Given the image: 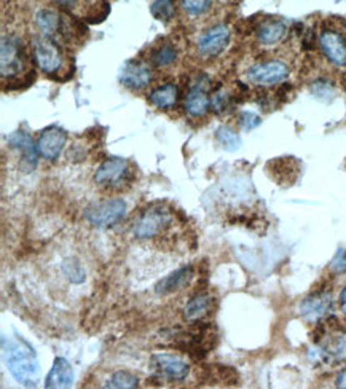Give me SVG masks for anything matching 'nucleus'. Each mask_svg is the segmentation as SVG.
I'll use <instances>...</instances> for the list:
<instances>
[{"label":"nucleus","mask_w":346,"mask_h":389,"mask_svg":"<svg viewBox=\"0 0 346 389\" xmlns=\"http://www.w3.org/2000/svg\"><path fill=\"white\" fill-rule=\"evenodd\" d=\"M4 357L13 378L23 386L33 389L40 376V366L35 351L23 337L2 338Z\"/></svg>","instance_id":"f257e3e1"},{"label":"nucleus","mask_w":346,"mask_h":389,"mask_svg":"<svg viewBox=\"0 0 346 389\" xmlns=\"http://www.w3.org/2000/svg\"><path fill=\"white\" fill-rule=\"evenodd\" d=\"M2 53H0V62H2V79L7 80L11 85L13 81L18 83H24V86H29L34 83L35 72H29L26 77L21 79V74L24 72V66H26V52H24L23 40L15 34H4L2 35ZM8 85V86H10Z\"/></svg>","instance_id":"f03ea898"},{"label":"nucleus","mask_w":346,"mask_h":389,"mask_svg":"<svg viewBox=\"0 0 346 389\" xmlns=\"http://www.w3.org/2000/svg\"><path fill=\"white\" fill-rule=\"evenodd\" d=\"M33 52L35 64L39 66L40 71L52 79L59 80L58 74L64 71L66 67V56L62 53L59 43L43 35L35 37L33 40Z\"/></svg>","instance_id":"7ed1b4c3"},{"label":"nucleus","mask_w":346,"mask_h":389,"mask_svg":"<svg viewBox=\"0 0 346 389\" xmlns=\"http://www.w3.org/2000/svg\"><path fill=\"white\" fill-rule=\"evenodd\" d=\"M127 214V203L122 198H104L91 203L85 209V219L96 228H109L117 225Z\"/></svg>","instance_id":"20e7f679"},{"label":"nucleus","mask_w":346,"mask_h":389,"mask_svg":"<svg viewBox=\"0 0 346 389\" xmlns=\"http://www.w3.org/2000/svg\"><path fill=\"white\" fill-rule=\"evenodd\" d=\"M133 179V171L128 160L120 156H110L99 165L94 173V182L104 188H122Z\"/></svg>","instance_id":"39448f33"},{"label":"nucleus","mask_w":346,"mask_h":389,"mask_svg":"<svg viewBox=\"0 0 346 389\" xmlns=\"http://www.w3.org/2000/svg\"><path fill=\"white\" fill-rule=\"evenodd\" d=\"M171 221V211L163 208V206H152V208L144 211L142 214L137 217L133 227V233L136 238H139V240L158 236L169 227Z\"/></svg>","instance_id":"423d86ee"},{"label":"nucleus","mask_w":346,"mask_h":389,"mask_svg":"<svg viewBox=\"0 0 346 389\" xmlns=\"http://www.w3.org/2000/svg\"><path fill=\"white\" fill-rule=\"evenodd\" d=\"M289 74H291V69L286 64V62L273 59V61H265L259 62L249 69L248 79L250 83L259 85V86H270V85H278L281 81H284Z\"/></svg>","instance_id":"0eeeda50"},{"label":"nucleus","mask_w":346,"mask_h":389,"mask_svg":"<svg viewBox=\"0 0 346 389\" xmlns=\"http://www.w3.org/2000/svg\"><path fill=\"white\" fill-rule=\"evenodd\" d=\"M230 29L225 24H217L204 30L198 39V52L206 58H216L224 52L230 42Z\"/></svg>","instance_id":"6e6552de"},{"label":"nucleus","mask_w":346,"mask_h":389,"mask_svg":"<svg viewBox=\"0 0 346 389\" xmlns=\"http://www.w3.org/2000/svg\"><path fill=\"white\" fill-rule=\"evenodd\" d=\"M150 367L155 375L168 380H184L190 372L188 364L182 357L174 354H154L150 359Z\"/></svg>","instance_id":"1a4fd4ad"},{"label":"nucleus","mask_w":346,"mask_h":389,"mask_svg":"<svg viewBox=\"0 0 346 389\" xmlns=\"http://www.w3.org/2000/svg\"><path fill=\"white\" fill-rule=\"evenodd\" d=\"M152 69L141 59H129L123 64L120 71V81L123 86L133 91H139L152 81Z\"/></svg>","instance_id":"9d476101"},{"label":"nucleus","mask_w":346,"mask_h":389,"mask_svg":"<svg viewBox=\"0 0 346 389\" xmlns=\"http://www.w3.org/2000/svg\"><path fill=\"white\" fill-rule=\"evenodd\" d=\"M207 86H209V79L206 75H200L190 85V90L185 96V110L192 117H203L211 109V98H207Z\"/></svg>","instance_id":"9b49d317"},{"label":"nucleus","mask_w":346,"mask_h":389,"mask_svg":"<svg viewBox=\"0 0 346 389\" xmlns=\"http://www.w3.org/2000/svg\"><path fill=\"white\" fill-rule=\"evenodd\" d=\"M67 144V133L59 127H50L45 131H42V134L37 141V149H39L40 156L45 160L54 161L59 158Z\"/></svg>","instance_id":"f8f14e48"},{"label":"nucleus","mask_w":346,"mask_h":389,"mask_svg":"<svg viewBox=\"0 0 346 389\" xmlns=\"http://www.w3.org/2000/svg\"><path fill=\"white\" fill-rule=\"evenodd\" d=\"M8 144L11 149H15L21 155V168L26 173H30L37 166V160H39V149L37 144H34L33 137L28 134L26 131H16V133L10 134Z\"/></svg>","instance_id":"ddd939ff"},{"label":"nucleus","mask_w":346,"mask_h":389,"mask_svg":"<svg viewBox=\"0 0 346 389\" xmlns=\"http://www.w3.org/2000/svg\"><path fill=\"white\" fill-rule=\"evenodd\" d=\"M332 294L327 291L314 292L300 303V315L308 321H319L332 311Z\"/></svg>","instance_id":"4468645a"},{"label":"nucleus","mask_w":346,"mask_h":389,"mask_svg":"<svg viewBox=\"0 0 346 389\" xmlns=\"http://www.w3.org/2000/svg\"><path fill=\"white\" fill-rule=\"evenodd\" d=\"M319 45L332 64L338 67L346 66V40L342 34L335 30H324L319 37Z\"/></svg>","instance_id":"2eb2a0df"},{"label":"nucleus","mask_w":346,"mask_h":389,"mask_svg":"<svg viewBox=\"0 0 346 389\" xmlns=\"http://www.w3.org/2000/svg\"><path fill=\"white\" fill-rule=\"evenodd\" d=\"M74 383V368L64 357H56L47 375L45 389H71Z\"/></svg>","instance_id":"dca6fc26"},{"label":"nucleus","mask_w":346,"mask_h":389,"mask_svg":"<svg viewBox=\"0 0 346 389\" xmlns=\"http://www.w3.org/2000/svg\"><path fill=\"white\" fill-rule=\"evenodd\" d=\"M193 278V268L188 267H182L179 269H175L171 274H168L166 278H163L158 284L155 286V292L156 296H169V294H174L184 289L190 279Z\"/></svg>","instance_id":"f3484780"},{"label":"nucleus","mask_w":346,"mask_h":389,"mask_svg":"<svg viewBox=\"0 0 346 389\" xmlns=\"http://www.w3.org/2000/svg\"><path fill=\"white\" fill-rule=\"evenodd\" d=\"M62 16H64V13H59V11L52 8H43L40 11H37L35 24L37 28L42 30V35L58 42L62 26Z\"/></svg>","instance_id":"a211bd4d"},{"label":"nucleus","mask_w":346,"mask_h":389,"mask_svg":"<svg viewBox=\"0 0 346 389\" xmlns=\"http://www.w3.org/2000/svg\"><path fill=\"white\" fill-rule=\"evenodd\" d=\"M323 338L321 349L325 357L335 361L346 359V332L340 329L330 330V335H324Z\"/></svg>","instance_id":"6ab92c4d"},{"label":"nucleus","mask_w":346,"mask_h":389,"mask_svg":"<svg viewBox=\"0 0 346 389\" xmlns=\"http://www.w3.org/2000/svg\"><path fill=\"white\" fill-rule=\"evenodd\" d=\"M212 303L214 298L211 296H207V294H197V296H193L190 298V302L185 305L184 308V316L187 321L190 323H198L201 319H204L207 315H209V311L212 310Z\"/></svg>","instance_id":"aec40b11"},{"label":"nucleus","mask_w":346,"mask_h":389,"mask_svg":"<svg viewBox=\"0 0 346 389\" xmlns=\"http://www.w3.org/2000/svg\"><path fill=\"white\" fill-rule=\"evenodd\" d=\"M179 99V88L174 83H166L163 86L155 88V90L149 94V103L156 109L168 110L178 104Z\"/></svg>","instance_id":"412c9836"},{"label":"nucleus","mask_w":346,"mask_h":389,"mask_svg":"<svg viewBox=\"0 0 346 389\" xmlns=\"http://www.w3.org/2000/svg\"><path fill=\"white\" fill-rule=\"evenodd\" d=\"M287 33L286 24L279 20H268L263 21L259 28H257V39L263 45H275V43L284 39Z\"/></svg>","instance_id":"4be33fe9"},{"label":"nucleus","mask_w":346,"mask_h":389,"mask_svg":"<svg viewBox=\"0 0 346 389\" xmlns=\"http://www.w3.org/2000/svg\"><path fill=\"white\" fill-rule=\"evenodd\" d=\"M178 59V50L173 45V43H165L158 48H155L152 53H150V61L156 67H166Z\"/></svg>","instance_id":"5701e85b"},{"label":"nucleus","mask_w":346,"mask_h":389,"mask_svg":"<svg viewBox=\"0 0 346 389\" xmlns=\"http://www.w3.org/2000/svg\"><path fill=\"white\" fill-rule=\"evenodd\" d=\"M310 93L318 101L329 104L335 99V88H333L332 81L327 79H318L310 85Z\"/></svg>","instance_id":"b1692460"},{"label":"nucleus","mask_w":346,"mask_h":389,"mask_svg":"<svg viewBox=\"0 0 346 389\" xmlns=\"http://www.w3.org/2000/svg\"><path fill=\"white\" fill-rule=\"evenodd\" d=\"M216 137L220 146L226 150H230V152H235V150L241 147V137L238 136V133L233 128L226 127V124H222V127L217 128Z\"/></svg>","instance_id":"393cba45"},{"label":"nucleus","mask_w":346,"mask_h":389,"mask_svg":"<svg viewBox=\"0 0 346 389\" xmlns=\"http://www.w3.org/2000/svg\"><path fill=\"white\" fill-rule=\"evenodd\" d=\"M211 109L212 112H216L217 115L226 114L233 109V98L230 96L229 93H225L222 90H214L212 96H211Z\"/></svg>","instance_id":"a878e982"},{"label":"nucleus","mask_w":346,"mask_h":389,"mask_svg":"<svg viewBox=\"0 0 346 389\" xmlns=\"http://www.w3.org/2000/svg\"><path fill=\"white\" fill-rule=\"evenodd\" d=\"M150 13L158 21H169L174 16V2L169 0H156L150 4Z\"/></svg>","instance_id":"bb28decb"},{"label":"nucleus","mask_w":346,"mask_h":389,"mask_svg":"<svg viewBox=\"0 0 346 389\" xmlns=\"http://www.w3.org/2000/svg\"><path fill=\"white\" fill-rule=\"evenodd\" d=\"M62 273L75 284H80V282L85 281V269L77 259H66L62 262Z\"/></svg>","instance_id":"cd10ccee"},{"label":"nucleus","mask_w":346,"mask_h":389,"mask_svg":"<svg viewBox=\"0 0 346 389\" xmlns=\"http://www.w3.org/2000/svg\"><path fill=\"white\" fill-rule=\"evenodd\" d=\"M117 389H136L137 388V376L133 373L125 372V370H118L113 373L109 380Z\"/></svg>","instance_id":"c85d7f7f"},{"label":"nucleus","mask_w":346,"mask_h":389,"mask_svg":"<svg viewBox=\"0 0 346 389\" xmlns=\"http://www.w3.org/2000/svg\"><path fill=\"white\" fill-rule=\"evenodd\" d=\"M180 5L190 15H201L212 7V2L209 0H184Z\"/></svg>","instance_id":"c756f323"},{"label":"nucleus","mask_w":346,"mask_h":389,"mask_svg":"<svg viewBox=\"0 0 346 389\" xmlns=\"http://www.w3.org/2000/svg\"><path fill=\"white\" fill-rule=\"evenodd\" d=\"M238 120H240V127L244 131H253L257 127H260L262 118L259 115L253 114V112H241L240 117H238Z\"/></svg>","instance_id":"7c9ffc66"},{"label":"nucleus","mask_w":346,"mask_h":389,"mask_svg":"<svg viewBox=\"0 0 346 389\" xmlns=\"http://www.w3.org/2000/svg\"><path fill=\"white\" fill-rule=\"evenodd\" d=\"M330 269L333 273H346V250L345 249H338V252L333 257V260L330 262Z\"/></svg>","instance_id":"2f4dec72"},{"label":"nucleus","mask_w":346,"mask_h":389,"mask_svg":"<svg viewBox=\"0 0 346 389\" xmlns=\"http://www.w3.org/2000/svg\"><path fill=\"white\" fill-rule=\"evenodd\" d=\"M335 386H337V389H346V367L338 373Z\"/></svg>","instance_id":"473e14b6"},{"label":"nucleus","mask_w":346,"mask_h":389,"mask_svg":"<svg viewBox=\"0 0 346 389\" xmlns=\"http://www.w3.org/2000/svg\"><path fill=\"white\" fill-rule=\"evenodd\" d=\"M340 306H342V310L346 315V287L343 289L342 294H340Z\"/></svg>","instance_id":"72a5a7b5"},{"label":"nucleus","mask_w":346,"mask_h":389,"mask_svg":"<svg viewBox=\"0 0 346 389\" xmlns=\"http://www.w3.org/2000/svg\"><path fill=\"white\" fill-rule=\"evenodd\" d=\"M103 389H117V388H115V386H113L110 381H107V383H105V385H104V388H103Z\"/></svg>","instance_id":"f704fd0d"},{"label":"nucleus","mask_w":346,"mask_h":389,"mask_svg":"<svg viewBox=\"0 0 346 389\" xmlns=\"http://www.w3.org/2000/svg\"><path fill=\"white\" fill-rule=\"evenodd\" d=\"M345 26H346V21H345Z\"/></svg>","instance_id":"c9c22d12"}]
</instances>
